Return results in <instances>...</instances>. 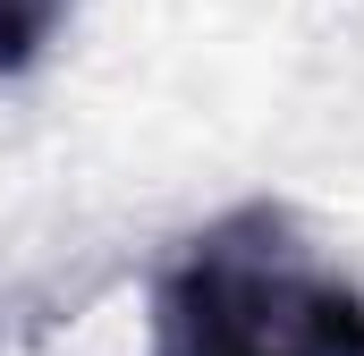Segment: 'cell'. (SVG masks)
I'll return each instance as SVG.
<instances>
[{"mask_svg": "<svg viewBox=\"0 0 364 356\" xmlns=\"http://www.w3.org/2000/svg\"><path fill=\"white\" fill-rule=\"evenodd\" d=\"M144 356H364V288L322 263L279 204H237L153 280Z\"/></svg>", "mask_w": 364, "mask_h": 356, "instance_id": "1", "label": "cell"}, {"mask_svg": "<svg viewBox=\"0 0 364 356\" xmlns=\"http://www.w3.org/2000/svg\"><path fill=\"white\" fill-rule=\"evenodd\" d=\"M68 9H77V0H0V77H26V68L60 43Z\"/></svg>", "mask_w": 364, "mask_h": 356, "instance_id": "2", "label": "cell"}]
</instances>
